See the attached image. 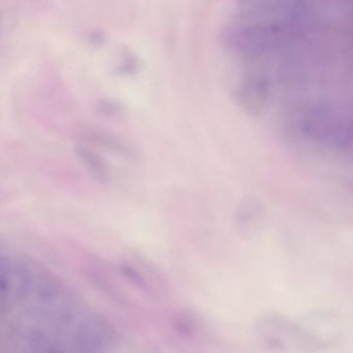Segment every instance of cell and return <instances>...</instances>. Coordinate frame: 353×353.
I'll return each instance as SVG.
<instances>
[{
	"instance_id": "obj_1",
	"label": "cell",
	"mask_w": 353,
	"mask_h": 353,
	"mask_svg": "<svg viewBox=\"0 0 353 353\" xmlns=\"http://www.w3.org/2000/svg\"><path fill=\"white\" fill-rule=\"evenodd\" d=\"M0 352H99L117 342L111 324L32 260L1 256Z\"/></svg>"
},
{
	"instance_id": "obj_2",
	"label": "cell",
	"mask_w": 353,
	"mask_h": 353,
	"mask_svg": "<svg viewBox=\"0 0 353 353\" xmlns=\"http://www.w3.org/2000/svg\"><path fill=\"white\" fill-rule=\"evenodd\" d=\"M258 336L268 346L309 345V334L296 324L278 316H266L257 325Z\"/></svg>"
}]
</instances>
